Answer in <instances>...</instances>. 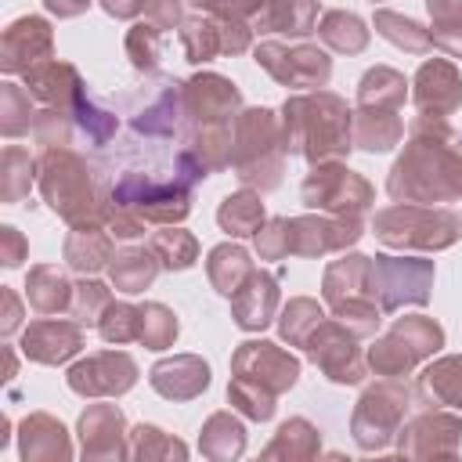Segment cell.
I'll return each instance as SVG.
<instances>
[{"label": "cell", "instance_id": "obj_1", "mask_svg": "<svg viewBox=\"0 0 462 462\" xmlns=\"http://www.w3.org/2000/svg\"><path fill=\"white\" fill-rule=\"evenodd\" d=\"M448 173L462 177V141L451 137L444 126H440L437 141L433 137L426 141L422 130H415V141L393 166L390 195L393 199H426V202L451 199V195H458V188L451 184Z\"/></svg>", "mask_w": 462, "mask_h": 462}, {"label": "cell", "instance_id": "obj_2", "mask_svg": "<svg viewBox=\"0 0 462 462\" xmlns=\"http://www.w3.org/2000/svg\"><path fill=\"white\" fill-rule=\"evenodd\" d=\"M332 105L328 94H321V119H314V97H296L285 105V148L292 144V152L307 155V159H321V155H339L346 152V130H350V116L343 105L332 108V116H325V108Z\"/></svg>", "mask_w": 462, "mask_h": 462}, {"label": "cell", "instance_id": "obj_3", "mask_svg": "<svg viewBox=\"0 0 462 462\" xmlns=\"http://www.w3.org/2000/svg\"><path fill=\"white\" fill-rule=\"evenodd\" d=\"M76 170V159L69 152H51L43 162V195L47 202L69 217V220H87V202H90V180H72L69 173Z\"/></svg>", "mask_w": 462, "mask_h": 462}, {"label": "cell", "instance_id": "obj_4", "mask_svg": "<svg viewBox=\"0 0 462 462\" xmlns=\"http://www.w3.org/2000/svg\"><path fill=\"white\" fill-rule=\"evenodd\" d=\"M437 350L440 346V328L437 325H430V321H401L383 343H379V350H372V365H379L383 372H401V368H408L419 354H426V350Z\"/></svg>", "mask_w": 462, "mask_h": 462}, {"label": "cell", "instance_id": "obj_5", "mask_svg": "<svg viewBox=\"0 0 462 462\" xmlns=\"http://www.w3.org/2000/svg\"><path fill=\"white\" fill-rule=\"evenodd\" d=\"M79 350V332L72 325H58V321H40L25 332V354L36 361H65L69 354Z\"/></svg>", "mask_w": 462, "mask_h": 462}, {"label": "cell", "instance_id": "obj_6", "mask_svg": "<svg viewBox=\"0 0 462 462\" xmlns=\"http://www.w3.org/2000/svg\"><path fill=\"white\" fill-rule=\"evenodd\" d=\"M123 365H130L126 354H101V357H90L87 365H76L69 372V383L79 393H119V390L130 386L123 379H112V372L123 368Z\"/></svg>", "mask_w": 462, "mask_h": 462}, {"label": "cell", "instance_id": "obj_7", "mask_svg": "<svg viewBox=\"0 0 462 462\" xmlns=\"http://www.w3.org/2000/svg\"><path fill=\"white\" fill-rule=\"evenodd\" d=\"M278 47V43H274ZM278 54L285 58V65H274L271 72L282 79V83H292V87H321L328 79V58L314 47H300V51H282Z\"/></svg>", "mask_w": 462, "mask_h": 462}, {"label": "cell", "instance_id": "obj_8", "mask_svg": "<svg viewBox=\"0 0 462 462\" xmlns=\"http://www.w3.org/2000/svg\"><path fill=\"white\" fill-rule=\"evenodd\" d=\"M448 69H451V65H444V61L422 65V72H419V94H415L419 108H430V105H433V112L440 116V112H451V108L462 101V87H458L455 76L440 87V79L448 76Z\"/></svg>", "mask_w": 462, "mask_h": 462}, {"label": "cell", "instance_id": "obj_9", "mask_svg": "<svg viewBox=\"0 0 462 462\" xmlns=\"http://www.w3.org/2000/svg\"><path fill=\"white\" fill-rule=\"evenodd\" d=\"M152 278H155V263H152V256L141 253V249H126L123 256L112 260V282H116V289H123V292H141Z\"/></svg>", "mask_w": 462, "mask_h": 462}, {"label": "cell", "instance_id": "obj_10", "mask_svg": "<svg viewBox=\"0 0 462 462\" xmlns=\"http://www.w3.org/2000/svg\"><path fill=\"white\" fill-rule=\"evenodd\" d=\"M260 220H263V209L253 195H235L220 206V227L231 235H253L260 231Z\"/></svg>", "mask_w": 462, "mask_h": 462}, {"label": "cell", "instance_id": "obj_11", "mask_svg": "<svg viewBox=\"0 0 462 462\" xmlns=\"http://www.w3.org/2000/svg\"><path fill=\"white\" fill-rule=\"evenodd\" d=\"M321 36H325L336 51H361V47H365V40H368L365 25H361L354 14H343V11H332V14L325 18Z\"/></svg>", "mask_w": 462, "mask_h": 462}, {"label": "cell", "instance_id": "obj_12", "mask_svg": "<svg viewBox=\"0 0 462 462\" xmlns=\"http://www.w3.org/2000/svg\"><path fill=\"white\" fill-rule=\"evenodd\" d=\"M375 29H379L386 40H393L397 47H408V51H426L430 40H433V36H426L415 22H408V18H401V14H390V11H379V14H375Z\"/></svg>", "mask_w": 462, "mask_h": 462}, {"label": "cell", "instance_id": "obj_13", "mask_svg": "<svg viewBox=\"0 0 462 462\" xmlns=\"http://www.w3.org/2000/svg\"><path fill=\"white\" fill-rule=\"evenodd\" d=\"M101 336L112 339V343H123V339H141V310L126 307V303H108L105 310V321H101Z\"/></svg>", "mask_w": 462, "mask_h": 462}, {"label": "cell", "instance_id": "obj_14", "mask_svg": "<svg viewBox=\"0 0 462 462\" xmlns=\"http://www.w3.org/2000/svg\"><path fill=\"white\" fill-rule=\"evenodd\" d=\"M173 336H177V321H173L170 310H162V307H144V310H141V339H144L148 346L162 350Z\"/></svg>", "mask_w": 462, "mask_h": 462}, {"label": "cell", "instance_id": "obj_15", "mask_svg": "<svg viewBox=\"0 0 462 462\" xmlns=\"http://www.w3.org/2000/svg\"><path fill=\"white\" fill-rule=\"evenodd\" d=\"M152 249H155L159 256H166V260H162L166 267H188V263L195 260V242H191L184 231H159L155 242H152Z\"/></svg>", "mask_w": 462, "mask_h": 462}, {"label": "cell", "instance_id": "obj_16", "mask_svg": "<svg viewBox=\"0 0 462 462\" xmlns=\"http://www.w3.org/2000/svg\"><path fill=\"white\" fill-rule=\"evenodd\" d=\"M217 32H220V29H213V25H206V22H188V25H184L188 58H191V61H206V58H213L217 51H224V43L217 40Z\"/></svg>", "mask_w": 462, "mask_h": 462}, {"label": "cell", "instance_id": "obj_17", "mask_svg": "<svg viewBox=\"0 0 462 462\" xmlns=\"http://www.w3.org/2000/svg\"><path fill=\"white\" fill-rule=\"evenodd\" d=\"M69 263L76 267V271H94V267H101L105 260H108V238L105 235H94V227H90V242L79 249L76 242H69Z\"/></svg>", "mask_w": 462, "mask_h": 462}, {"label": "cell", "instance_id": "obj_18", "mask_svg": "<svg viewBox=\"0 0 462 462\" xmlns=\"http://www.w3.org/2000/svg\"><path fill=\"white\" fill-rule=\"evenodd\" d=\"M90 0H47V7L51 11H58V14H76V11H83Z\"/></svg>", "mask_w": 462, "mask_h": 462}, {"label": "cell", "instance_id": "obj_19", "mask_svg": "<svg viewBox=\"0 0 462 462\" xmlns=\"http://www.w3.org/2000/svg\"><path fill=\"white\" fill-rule=\"evenodd\" d=\"M141 4H144V0H105V7H108L112 14H134Z\"/></svg>", "mask_w": 462, "mask_h": 462}, {"label": "cell", "instance_id": "obj_20", "mask_svg": "<svg viewBox=\"0 0 462 462\" xmlns=\"http://www.w3.org/2000/svg\"><path fill=\"white\" fill-rule=\"evenodd\" d=\"M191 4H213V0H191Z\"/></svg>", "mask_w": 462, "mask_h": 462}]
</instances>
